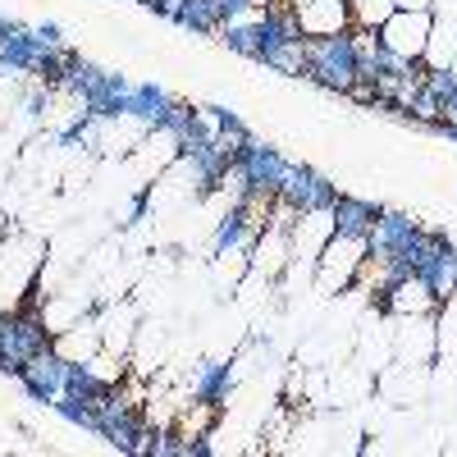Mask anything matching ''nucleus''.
<instances>
[{"mask_svg":"<svg viewBox=\"0 0 457 457\" xmlns=\"http://www.w3.org/2000/svg\"><path fill=\"white\" fill-rule=\"evenodd\" d=\"M302 79H312L325 92H343L357 83V32H325V37H307V69Z\"/></svg>","mask_w":457,"mask_h":457,"instance_id":"nucleus-1","label":"nucleus"},{"mask_svg":"<svg viewBox=\"0 0 457 457\" xmlns=\"http://www.w3.org/2000/svg\"><path fill=\"white\" fill-rule=\"evenodd\" d=\"M46 348H55V329L46 325V307H14L0 316V370L5 375H19Z\"/></svg>","mask_w":457,"mask_h":457,"instance_id":"nucleus-2","label":"nucleus"},{"mask_svg":"<svg viewBox=\"0 0 457 457\" xmlns=\"http://www.w3.org/2000/svg\"><path fill=\"white\" fill-rule=\"evenodd\" d=\"M366 261V238H343V234H329L320 256H316V284L320 293H348L357 270Z\"/></svg>","mask_w":457,"mask_h":457,"instance_id":"nucleus-3","label":"nucleus"},{"mask_svg":"<svg viewBox=\"0 0 457 457\" xmlns=\"http://www.w3.org/2000/svg\"><path fill=\"white\" fill-rule=\"evenodd\" d=\"M430 28H435V14L430 10H394L385 23L375 28L379 46L403 55V60H421L426 55V42H430Z\"/></svg>","mask_w":457,"mask_h":457,"instance_id":"nucleus-4","label":"nucleus"},{"mask_svg":"<svg viewBox=\"0 0 457 457\" xmlns=\"http://www.w3.org/2000/svg\"><path fill=\"white\" fill-rule=\"evenodd\" d=\"M334 197H338V183L325 179V174L312 170V165H288V174H284V183H279V202H284L288 211H297V215L329 211Z\"/></svg>","mask_w":457,"mask_h":457,"instance_id":"nucleus-5","label":"nucleus"},{"mask_svg":"<svg viewBox=\"0 0 457 457\" xmlns=\"http://www.w3.org/2000/svg\"><path fill=\"white\" fill-rule=\"evenodd\" d=\"M64 370H69V357L60 348H46V353H37L14 379L37 398V403H51L64 394Z\"/></svg>","mask_w":457,"mask_h":457,"instance_id":"nucleus-6","label":"nucleus"},{"mask_svg":"<svg viewBox=\"0 0 457 457\" xmlns=\"http://www.w3.org/2000/svg\"><path fill=\"white\" fill-rule=\"evenodd\" d=\"M42 37L32 28H14L0 37V79H19V73H37V60H42Z\"/></svg>","mask_w":457,"mask_h":457,"instance_id":"nucleus-7","label":"nucleus"},{"mask_svg":"<svg viewBox=\"0 0 457 457\" xmlns=\"http://www.w3.org/2000/svg\"><path fill=\"white\" fill-rule=\"evenodd\" d=\"M302 32L307 37H325V32H343V28H353V10H348V0H288Z\"/></svg>","mask_w":457,"mask_h":457,"instance_id":"nucleus-8","label":"nucleus"},{"mask_svg":"<svg viewBox=\"0 0 457 457\" xmlns=\"http://www.w3.org/2000/svg\"><path fill=\"white\" fill-rule=\"evenodd\" d=\"M379 202H366V197H353V193H338L334 206H329V220H334V234L343 238H366L375 220H379Z\"/></svg>","mask_w":457,"mask_h":457,"instance_id":"nucleus-9","label":"nucleus"},{"mask_svg":"<svg viewBox=\"0 0 457 457\" xmlns=\"http://www.w3.org/2000/svg\"><path fill=\"white\" fill-rule=\"evenodd\" d=\"M234 366L228 361H202V370L193 375V403H206V407H228V394H234Z\"/></svg>","mask_w":457,"mask_h":457,"instance_id":"nucleus-10","label":"nucleus"},{"mask_svg":"<svg viewBox=\"0 0 457 457\" xmlns=\"http://www.w3.org/2000/svg\"><path fill=\"white\" fill-rule=\"evenodd\" d=\"M170 105H174V96H170L161 83H133V87H129V120H137L146 133L161 129V120L170 114Z\"/></svg>","mask_w":457,"mask_h":457,"instance_id":"nucleus-11","label":"nucleus"},{"mask_svg":"<svg viewBox=\"0 0 457 457\" xmlns=\"http://www.w3.org/2000/svg\"><path fill=\"white\" fill-rule=\"evenodd\" d=\"M170 19H174L179 28H193V32H220V28H224L215 0H179Z\"/></svg>","mask_w":457,"mask_h":457,"instance_id":"nucleus-12","label":"nucleus"},{"mask_svg":"<svg viewBox=\"0 0 457 457\" xmlns=\"http://www.w3.org/2000/svg\"><path fill=\"white\" fill-rule=\"evenodd\" d=\"M51 407L64 416L69 426H79V430H92V435H96V407H92V403L73 398V394H60V398H51Z\"/></svg>","mask_w":457,"mask_h":457,"instance_id":"nucleus-13","label":"nucleus"},{"mask_svg":"<svg viewBox=\"0 0 457 457\" xmlns=\"http://www.w3.org/2000/svg\"><path fill=\"white\" fill-rule=\"evenodd\" d=\"M348 10H353V28H379L389 14H394V0H348Z\"/></svg>","mask_w":457,"mask_h":457,"instance_id":"nucleus-14","label":"nucleus"},{"mask_svg":"<svg viewBox=\"0 0 457 457\" xmlns=\"http://www.w3.org/2000/svg\"><path fill=\"white\" fill-rule=\"evenodd\" d=\"M32 32L42 37V46H64V28L60 23H37Z\"/></svg>","mask_w":457,"mask_h":457,"instance_id":"nucleus-15","label":"nucleus"},{"mask_svg":"<svg viewBox=\"0 0 457 457\" xmlns=\"http://www.w3.org/2000/svg\"><path fill=\"white\" fill-rule=\"evenodd\" d=\"M430 14L435 19H457V0H430Z\"/></svg>","mask_w":457,"mask_h":457,"instance_id":"nucleus-16","label":"nucleus"},{"mask_svg":"<svg viewBox=\"0 0 457 457\" xmlns=\"http://www.w3.org/2000/svg\"><path fill=\"white\" fill-rule=\"evenodd\" d=\"M394 10H430V0H394Z\"/></svg>","mask_w":457,"mask_h":457,"instance_id":"nucleus-17","label":"nucleus"},{"mask_svg":"<svg viewBox=\"0 0 457 457\" xmlns=\"http://www.w3.org/2000/svg\"><path fill=\"white\" fill-rule=\"evenodd\" d=\"M14 28H19L14 19H5V14H0V37H5V32H14Z\"/></svg>","mask_w":457,"mask_h":457,"instance_id":"nucleus-18","label":"nucleus"},{"mask_svg":"<svg viewBox=\"0 0 457 457\" xmlns=\"http://www.w3.org/2000/svg\"><path fill=\"white\" fill-rule=\"evenodd\" d=\"M448 120H457V96L448 101Z\"/></svg>","mask_w":457,"mask_h":457,"instance_id":"nucleus-19","label":"nucleus"},{"mask_svg":"<svg viewBox=\"0 0 457 457\" xmlns=\"http://www.w3.org/2000/svg\"><path fill=\"white\" fill-rule=\"evenodd\" d=\"M0 316H5V312H0Z\"/></svg>","mask_w":457,"mask_h":457,"instance_id":"nucleus-20","label":"nucleus"}]
</instances>
